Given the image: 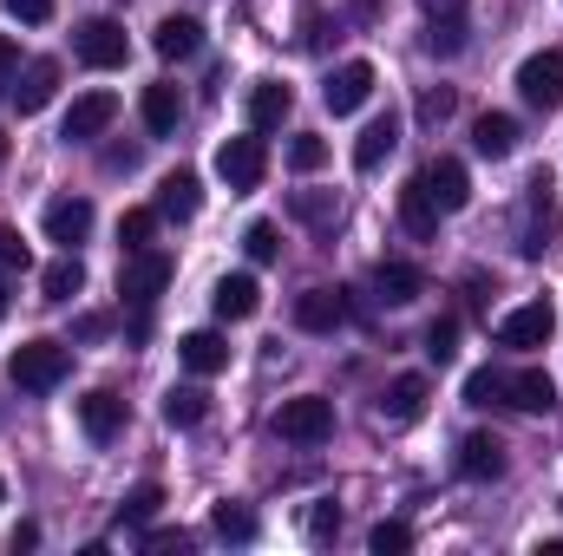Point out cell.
Instances as JSON below:
<instances>
[{
	"label": "cell",
	"mask_w": 563,
	"mask_h": 556,
	"mask_svg": "<svg viewBox=\"0 0 563 556\" xmlns=\"http://www.w3.org/2000/svg\"><path fill=\"white\" fill-rule=\"evenodd\" d=\"M66 367H73V347L66 341H20L13 354H7V380L20 387V393H53L59 380H66Z\"/></svg>",
	"instance_id": "obj_1"
},
{
	"label": "cell",
	"mask_w": 563,
	"mask_h": 556,
	"mask_svg": "<svg viewBox=\"0 0 563 556\" xmlns=\"http://www.w3.org/2000/svg\"><path fill=\"white\" fill-rule=\"evenodd\" d=\"M276 432L288 438V445H321V438H334V400H321V393L282 400L276 407Z\"/></svg>",
	"instance_id": "obj_2"
},
{
	"label": "cell",
	"mask_w": 563,
	"mask_h": 556,
	"mask_svg": "<svg viewBox=\"0 0 563 556\" xmlns=\"http://www.w3.org/2000/svg\"><path fill=\"white\" fill-rule=\"evenodd\" d=\"M73 53H79L92 73H112V66L132 59V40H125V26H119L112 13H99V20H86V26L73 33Z\"/></svg>",
	"instance_id": "obj_3"
},
{
	"label": "cell",
	"mask_w": 563,
	"mask_h": 556,
	"mask_svg": "<svg viewBox=\"0 0 563 556\" xmlns=\"http://www.w3.org/2000/svg\"><path fill=\"white\" fill-rule=\"evenodd\" d=\"M551 334H558V301H551V294H538V301H525V308H511V314L498 321V347H518V354L544 347Z\"/></svg>",
	"instance_id": "obj_4"
},
{
	"label": "cell",
	"mask_w": 563,
	"mask_h": 556,
	"mask_svg": "<svg viewBox=\"0 0 563 556\" xmlns=\"http://www.w3.org/2000/svg\"><path fill=\"white\" fill-rule=\"evenodd\" d=\"M518 92H525V105L558 112L563 105V46H544V53H531L518 66Z\"/></svg>",
	"instance_id": "obj_5"
},
{
	"label": "cell",
	"mask_w": 563,
	"mask_h": 556,
	"mask_svg": "<svg viewBox=\"0 0 563 556\" xmlns=\"http://www.w3.org/2000/svg\"><path fill=\"white\" fill-rule=\"evenodd\" d=\"M374 86H380V73H374L367 59H347V66H334V73H328L321 105H328L334 119H347V112H361V105L374 99Z\"/></svg>",
	"instance_id": "obj_6"
},
{
	"label": "cell",
	"mask_w": 563,
	"mask_h": 556,
	"mask_svg": "<svg viewBox=\"0 0 563 556\" xmlns=\"http://www.w3.org/2000/svg\"><path fill=\"white\" fill-rule=\"evenodd\" d=\"M164 288H170V256H157V249H132L125 269H119V294H125L132 308H151Z\"/></svg>",
	"instance_id": "obj_7"
},
{
	"label": "cell",
	"mask_w": 563,
	"mask_h": 556,
	"mask_svg": "<svg viewBox=\"0 0 563 556\" xmlns=\"http://www.w3.org/2000/svg\"><path fill=\"white\" fill-rule=\"evenodd\" d=\"M263 170H269L263 138H223V144H217V177H223L230 190H256V184H263Z\"/></svg>",
	"instance_id": "obj_8"
},
{
	"label": "cell",
	"mask_w": 563,
	"mask_h": 556,
	"mask_svg": "<svg viewBox=\"0 0 563 556\" xmlns=\"http://www.w3.org/2000/svg\"><path fill=\"white\" fill-rule=\"evenodd\" d=\"M112 119H119V99L112 92H86V99H73V112H66V125H59V138L66 144H92L112 132Z\"/></svg>",
	"instance_id": "obj_9"
},
{
	"label": "cell",
	"mask_w": 563,
	"mask_h": 556,
	"mask_svg": "<svg viewBox=\"0 0 563 556\" xmlns=\"http://www.w3.org/2000/svg\"><path fill=\"white\" fill-rule=\"evenodd\" d=\"M347 321V288H308L295 294V327L301 334H334Z\"/></svg>",
	"instance_id": "obj_10"
},
{
	"label": "cell",
	"mask_w": 563,
	"mask_h": 556,
	"mask_svg": "<svg viewBox=\"0 0 563 556\" xmlns=\"http://www.w3.org/2000/svg\"><path fill=\"white\" fill-rule=\"evenodd\" d=\"M505 438L498 432H472L465 445H459V471L472 478V485H492V478H505Z\"/></svg>",
	"instance_id": "obj_11"
},
{
	"label": "cell",
	"mask_w": 563,
	"mask_h": 556,
	"mask_svg": "<svg viewBox=\"0 0 563 556\" xmlns=\"http://www.w3.org/2000/svg\"><path fill=\"white\" fill-rule=\"evenodd\" d=\"M420 177H426V190H432V203H439L445 216L472 203V177H465V164H459V157H432Z\"/></svg>",
	"instance_id": "obj_12"
},
{
	"label": "cell",
	"mask_w": 563,
	"mask_h": 556,
	"mask_svg": "<svg viewBox=\"0 0 563 556\" xmlns=\"http://www.w3.org/2000/svg\"><path fill=\"white\" fill-rule=\"evenodd\" d=\"M53 92H59V66H53V59H33V66L13 79V92H7V99L20 105V119H33V112H46V105H53Z\"/></svg>",
	"instance_id": "obj_13"
},
{
	"label": "cell",
	"mask_w": 563,
	"mask_h": 556,
	"mask_svg": "<svg viewBox=\"0 0 563 556\" xmlns=\"http://www.w3.org/2000/svg\"><path fill=\"white\" fill-rule=\"evenodd\" d=\"M46 236H53L59 249H79V243L92 236V203H86V197H59V203H46Z\"/></svg>",
	"instance_id": "obj_14"
},
{
	"label": "cell",
	"mask_w": 563,
	"mask_h": 556,
	"mask_svg": "<svg viewBox=\"0 0 563 556\" xmlns=\"http://www.w3.org/2000/svg\"><path fill=\"white\" fill-rule=\"evenodd\" d=\"M177 360H184L197 380H210V374H223V367H230V341H223L217 327H197V334H184V341H177Z\"/></svg>",
	"instance_id": "obj_15"
},
{
	"label": "cell",
	"mask_w": 563,
	"mask_h": 556,
	"mask_svg": "<svg viewBox=\"0 0 563 556\" xmlns=\"http://www.w3.org/2000/svg\"><path fill=\"white\" fill-rule=\"evenodd\" d=\"M210 308H217V321H250V314L263 308V281L256 276H223L210 288Z\"/></svg>",
	"instance_id": "obj_16"
},
{
	"label": "cell",
	"mask_w": 563,
	"mask_h": 556,
	"mask_svg": "<svg viewBox=\"0 0 563 556\" xmlns=\"http://www.w3.org/2000/svg\"><path fill=\"white\" fill-rule=\"evenodd\" d=\"M197 210H203V184H197V170H170V177L157 184V216L190 223Z\"/></svg>",
	"instance_id": "obj_17"
},
{
	"label": "cell",
	"mask_w": 563,
	"mask_h": 556,
	"mask_svg": "<svg viewBox=\"0 0 563 556\" xmlns=\"http://www.w3.org/2000/svg\"><path fill=\"white\" fill-rule=\"evenodd\" d=\"M505 407H518V413H551V407H558V380H551L544 367H525V374L505 380Z\"/></svg>",
	"instance_id": "obj_18"
},
{
	"label": "cell",
	"mask_w": 563,
	"mask_h": 556,
	"mask_svg": "<svg viewBox=\"0 0 563 556\" xmlns=\"http://www.w3.org/2000/svg\"><path fill=\"white\" fill-rule=\"evenodd\" d=\"M79 425H86V438H92V445L119 438V425H125V400H119V393H106V387H92V393L79 400Z\"/></svg>",
	"instance_id": "obj_19"
},
{
	"label": "cell",
	"mask_w": 563,
	"mask_h": 556,
	"mask_svg": "<svg viewBox=\"0 0 563 556\" xmlns=\"http://www.w3.org/2000/svg\"><path fill=\"white\" fill-rule=\"evenodd\" d=\"M139 112H144V132H151V138H170L177 119H184V92H177L170 79H157V86H144Z\"/></svg>",
	"instance_id": "obj_20"
},
{
	"label": "cell",
	"mask_w": 563,
	"mask_h": 556,
	"mask_svg": "<svg viewBox=\"0 0 563 556\" xmlns=\"http://www.w3.org/2000/svg\"><path fill=\"white\" fill-rule=\"evenodd\" d=\"M164 59H197L203 53V20L197 13H170V20H157V40H151Z\"/></svg>",
	"instance_id": "obj_21"
},
{
	"label": "cell",
	"mask_w": 563,
	"mask_h": 556,
	"mask_svg": "<svg viewBox=\"0 0 563 556\" xmlns=\"http://www.w3.org/2000/svg\"><path fill=\"white\" fill-rule=\"evenodd\" d=\"M551 190H558L551 177H531V223H525V243H518V256H525V263H538V256L551 249V243H544V236H551V223H558V216H551Z\"/></svg>",
	"instance_id": "obj_22"
},
{
	"label": "cell",
	"mask_w": 563,
	"mask_h": 556,
	"mask_svg": "<svg viewBox=\"0 0 563 556\" xmlns=\"http://www.w3.org/2000/svg\"><path fill=\"white\" fill-rule=\"evenodd\" d=\"M288 112H295V92L282 79H256L250 86V132H276Z\"/></svg>",
	"instance_id": "obj_23"
},
{
	"label": "cell",
	"mask_w": 563,
	"mask_h": 556,
	"mask_svg": "<svg viewBox=\"0 0 563 556\" xmlns=\"http://www.w3.org/2000/svg\"><path fill=\"white\" fill-rule=\"evenodd\" d=\"M394 144H400V119H394V112L367 119V132L354 138V170H380V164L394 157Z\"/></svg>",
	"instance_id": "obj_24"
},
{
	"label": "cell",
	"mask_w": 563,
	"mask_h": 556,
	"mask_svg": "<svg viewBox=\"0 0 563 556\" xmlns=\"http://www.w3.org/2000/svg\"><path fill=\"white\" fill-rule=\"evenodd\" d=\"M374 288H380L387 308H413V301L426 294V276L413 269V263H380V269H374Z\"/></svg>",
	"instance_id": "obj_25"
},
{
	"label": "cell",
	"mask_w": 563,
	"mask_h": 556,
	"mask_svg": "<svg viewBox=\"0 0 563 556\" xmlns=\"http://www.w3.org/2000/svg\"><path fill=\"white\" fill-rule=\"evenodd\" d=\"M420 413H426V380L420 374H400V380L380 393V419H387V425H413Z\"/></svg>",
	"instance_id": "obj_26"
},
{
	"label": "cell",
	"mask_w": 563,
	"mask_h": 556,
	"mask_svg": "<svg viewBox=\"0 0 563 556\" xmlns=\"http://www.w3.org/2000/svg\"><path fill=\"white\" fill-rule=\"evenodd\" d=\"M439 203H432V190H426V177H413L407 190H400V223H407V236H432L439 230Z\"/></svg>",
	"instance_id": "obj_27"
},
{
	"label": "cell",
	"mask_w": 563,
	"mask_h": 556,
	"mask_svg": "<svg viewBox=\"0 0 563 556\" xmlns=\"http://www.w3.org/2000/svg\"><path fill=\"white\" fill-rule=\"evenodd\" d=\"M472 144H478V157H511L518 151V119L511 112H485L472 125Z\"/></svg>",
	"instance_id": "obj_28"
},
{
	"label": "cell",
	"mask_w": 563,
	"mask_h": 556,
	"mask_svg": "<svg viewBox=\"0 0 563 556\" xmlns=\"http://www.w3.org/2000/svg\"><path fill=\"white\" fill-rule=\"evenodd\" d=\"M210 531H217L223 544H250V537H256V511H250V504H230V498H223V504L210 511Z\"/></svg>",
	"instance_id": "obj_29"
},
{
	"label": "cell",
	"mask_w": 563,
	"mask_h": 556,
	"mask_svg": "<svg viewBox=\"0 0 563 556\" xmlns=\"http://www.w3.org/2000/svg\"><path fill=\"white\" fill-rule=\"evenodd\" d=\"M79 288H86V269H79V256H73V249H66V256L40 276V294H46V301H73Z\"/></svg>",
	"instance_id": "obj_30"
},
{
	"label": "cell",
	"mask_w": 563,
	"mask_h": 556,
	"mask_svg": "<svg viewBox=\"0 0 563 556\" xmlns=\"http://www.w3.org/2000/svg\"><path fill=\"white\" fill-rule=\"evenodd\" d=\"M203 413H210L203 387H170V393H164V419H170V425H203Z\"/></svg>",
	"instance_id": "obj_31"
},
{
	"label": "cell",
	"mask_w": 563,
	"mask_h": 556,
	"mask_svg": "<svg viewBox=\"0 0 563 556\" xmlns=\"http://www.w3.org/2000/svg\"><path fill=\"white\" fill-rule=\"evenodd\" d=\"M426 360H432V367H452V360H459V321H452V314H439V321L426 327Z\"/></svg>",
	"instance_id": "obj_32"
},
{
	"label": "cell",
	"mask_w": 563,
	"mask_h": 556,
	"mask_svg": "<svg viewBox=\"0 0 563 556\" xmlns=\"http://www.w3.org/2000/svg\"><path fill=\"white\" fill-rule=\"evenodd\" d=\"M426 53H432V59H459V53H465V26H459V13L426 26Z\"/></svg>",
	"instance_id": "obj_33"
},
{
	"label": "cell",
	"mask_w": 563,
	"mask_h": 556,
	"mask_svg": "<svg viewBox=\"0 0 563 556\" xmlns=\"http://www.w3.org/2000/svg\"><path fill=\"white\" fill-rule=\"evenodd\" d=\"M157 511H164V485H132V491H125V504H119V518H125V524H151Z\"/></svg>",
	"instance_id": "obj_34"
},
{
	"label": "cell",
	"mask_w": 563,
	"mask_h": 556,
	"mask_svg": "<svg viewBox=\"0 0 563 556\" xmlns=\"http://www.w3.org/2000/svg\"><path fill=\"white\" fill-rule=\"evenodd\" d=\"M288 210H295L301 223H314V230H321V223H334V190H295V197H288Z\"/></svg>",
	"instance_id": "obj_35"
},
{
	"label": "cell",
	"mask_w": 563,
	"mask_h": 556,
	"mask_svg": "<svg viewBox=\"0 0 563 556\" xmlns=\"http://www.w3.org/2000/svg\"><path fill=\"white\" fill-rule=\"evenodd\" d=\"M367 551H374V556H400V551H413V531H407L400 518H387V524H374V531H367Z\"/></svg>",
	"instance_id": "obj_36"
},
{
	"label": "cell",
	"mask_w": 563,
	"mask_h": 556,
	"mask_svg": "<svg viewBox=\"0 0 563 556\" xmlns=\"http://www.w3.org/2000/svg\"><path fill=\"white\" fill-rule=\"evenodd\" d=\"M321 164H328V144L314 138V132H295V144H288V170L308 177V170H321Z\"/></svg>",
	"instance_id": "obj_37"
},
{
	"label": "cell",
	"mask_w": 563,
	"mask_h": 556,
	"mask_svg": "<svg viewBox=\"0 0 563 556\" xmlns=\"http://www.w3.org/2000/svg\"><path fill=\"white\" fill-rule=\"evenodd\" d=\"M459 112V92L452 86H432V92H420V125H445Z\"/></svg>",
	"instance_id": "obj_38"
},
{
	"label": "cell",
	"mask_w": 563,
	"mask_h": 556,
	"mask_svg": "<svg viewBox=\"0 0 563 556\" xmlns=\"http://www.w3.org/2000/svg\"><path fill=\"white\" fill-rule=\"evenodd\" d=\"M492 400H505V380H498L492 367H478V374H465V407H492Z\"/></svg>",
	"instance_id": "obj_39"
},
{
	"label": "cell",
	"mask_w": 563,
	"mask_h": 556,
	"mask_svg": "<svg viewBox=\"0 0 563 556\" xmlns=\"http://www.w3.org/2000/svg\"><path fill=\"white\" fill-rule=\"evenodd\" d=\"M151 230H157V210H125V216H119V243H125V249H144Z\"/></svg>",
	"instance_id": "obj_40"
},
{
	"label": "cell",
	"mask_w": 563,
	"mask_h": 556,
	"mask_svg": "<svg viewBox=\"0 0 563 556\" xmlns=\"http://www.w3.org/2000/svg\"><path fill=\"white\" fill-rule=\"evenodd\" d=\"M243 249H250V263H276V256H282L276 223H250V230H243Z\"/></svg>",
	"instance_id": "obj_41"
},
{
	"label": "cell",
	"mask_w": 563,
	"mask_h": 556,
	"mask_svg": "<svg viewBox=\"0 0 563 556\" xmlns=\"http://www.w3.org/2000/svg\"><path fill=\"white\" fill-rule=\"evenodd\" d=\"M0 7H7L20 26H46V20H53V0H0Z\"/></svg>",
	"instance_id": "obj_42"
},
{
	"label": "cell",
	"mask_w": 563,
	"mask_h": 556,
	"mask_svg": "<svg viewBox=\"0 0 563 556\" xmlns=\"http://www.w3.org/2000/svg\"><path fill=\"white\" fill-rule=\"evenodd\" d=\"M295 40H301V46L314 53V46L328 40V13H321V7H301V33H295Z\"/></svg>",
	"instance_id": "obj_43"
},
{
	"label": "cell",
	"mask_w": 563,
	"mask_h": 556,
	"mask_svg": "<svg viewBox=\"0 0 563 556\" xmlns=\"http://www.w3.org/2000/svg\"><path fill=\"white\" fill-rule=\"evenodd\" d=\"M334 531H341V511H334V504H314V518H308V537H314V544H328Z\"/></svg>",
	"instance_id": "obj_44"
},
{
	"label": "cell",
	"mask_w": 563,
	"mask_h": 556,
	"mask_svg": "<svg viewBox=\"0 0 563 556\" xmlns=\"http://www.w3.org/2000/svg\"><path fill=\"white\" fill-rule=\"evenodd\" d=\"M0 263H7V269H26V243H20V230H7V223H0Z\"/></svg>",
	"instance_id": "obj_45"
},
{
	"label": "cell",
	"mask_w": 563,
	"mask_h": 556,
	"mask_svg": "<svg viewBox=\"0 0 563 556\" xmlns=\"http://www.w3.org/2000/svg\"><path fill=\"white\" fill-rule=\"evenodd\" d=\"M106 327H112V321H106V314H79V321H73V341H99V334H106Z\"/></svg>",
	"instance_id": "obj_46"
},
{
	"label": "cell",
	"mask_w": 563,
	"mask_h": 556,
	"mask_svg": "<svg viewBox=\"0 0 563 556\" xmlns=\"http://www.w3.org/2000/svg\"><path fill=\"white\" fill-rule=\"evenodd\" d=\"M13 66H20V46L0 40V92H13Z\"/></svg>",
	"instance_id": "obj_47"
},
{
	"label": "cell",
	"mask_w": 563,
	"mask_h": 556,
	"mask_svg": "<svg viewBox=\"0 0 563 556\" xmlns=\"http://www.w3.org/2000/svg\"><path fill=\"white\" fill-rule=\"evenodd\" d=\"M139 164V144H119V151H106V170H132Z\"/></svg>",
	"instance_id": "obj_48"
},
{
	"label": "cell",
	"mask_w": 563,
	"mask_h": 556,
	"mask_svg": "<svg viewBox=\"0 0 563 556\" xmlns=\"http://www.w3.org/2000/svg\"><path fill=\"white\" fill-rule=\"evenodd\" d=\"M426 13H432V20H452V13H465V0H420Z\"/></svg>",
	"instance_id": "obj_49"
},
{
	"label": "cell",
	"mask_w": 563,
	"mask_h": 556,
	"mask_svg": "<svg viewBox=\"0 0 563 556\" xmlns=\"http://www.w3.org/2000/svg\"><path fill=\"white\" fill-rule=\"evenodd\" d=\"M354 13H367V20H374V13H380V0H354Z\"/></svg>",
	"instance_id": "obj_50"
},
{
	"label": "cell",
	"mask_w": 563,
	"mask_h": 556,
	"mask_svg": "<svg viewBox=\"0 0 563 556\" xmlns=\"http://www.w3.org/2000/svg\"><path fill=\"white\" fill-rule=\"evenodd\" d=\"M7 308H13V294H7V281H0V314H7Z\"/></svg>",
	"instance_id": "obj_51"
},
{
	"label": "cell",
	"mask_w": 563,
	"mask_h": 556,
	"mask_svg": "<svg viewBox=\"0 0 563 556\" xmlns=\"http://www.w3.org/2000/svg\"><path fill=\"white\" fill-rule=\"evenodd\" d=\"M0 164H7V132H0Z\"/></svg>",
	"instance_id": "obj_52"
},
{
	"label": "cell",
	"mask_w": 563,
	"mask_h": 556,
	"mask_svg": "<svg viewBox=\"0 0 563 556\" xmlns=\"http://www.w3.org/2000/svg\"><path fill=\"white\" fill-rule=\"evenodd\" d=\"M0 504H7V478H0Z\"/></svg>",
	"instance_id": "obj_53"
}]
</instances>
